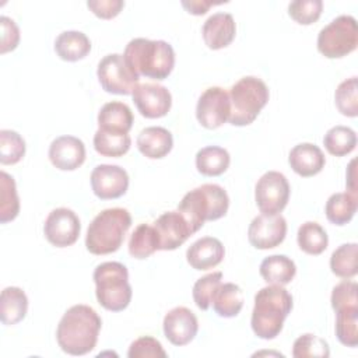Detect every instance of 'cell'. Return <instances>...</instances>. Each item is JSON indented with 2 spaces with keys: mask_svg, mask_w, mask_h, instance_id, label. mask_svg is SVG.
Segmentation results:
<instances>
[{
  "mask_svg": "<svg viewBox=\"0 0 358 358\" xmlns=\"http://www.w3.org/2000/svg\"><path fill=\"white\" fill-rule=\"evenodd\" d=\"M102 320L88 305H74L62 316L56 340L62 351L70 355H85L91 352L98 341Z\"/></svg>",
  "mask_w": 358,
  "mask_h": 358,
  "instance_id": "1",
  "label": "cell"
},
{
  "mask_svg": "<svg viewBox=\"0 0 358 358\" xmlns=\"http://www.w3.org/2000/svg\"><path fill=\"white\" fill-rule=\"evenodd\" d=\"M292 309V295L284 285L268 284L255 295L250 326L253 333L263 340L275 338Z\"/></svg>",
  "mask_w": 358,
  "mask_h": 358,
  "instance_id": "2",
  "label": "cell"
},
{
  "mask_svg": "<svg viewBox=\"0 0 358 358\" xmlns=\"http://www.w3.org/2000/svg\"><path fill=\"white\" fill-rule=\"evenodd\" d=\"M123 57L134 73L152 80H165L175 66L173 48L161 39L134 38L126 45Z\"/></svg>",
  "mask_w": 358,
  "mask_h": 358,
  "instance_id": "3",
  "label": "cell"
},
{
  "mask_svg": "<svg viewBox=\"0 0 358 358\" xmlns=\"http://www.w3.org/2000/svg\"><path fill=\"white\" fill-rule=\"evenodd\" d=\"M229 207V197L224 187L215 183H204L187 192L178 206V211L185 217L193 234L206 221H215L224 217Z\"/></svg>",
  "mask_w": 358,
  "mask_h": 358,
  "instance_id": "4",
  "label": "cell"
},
{
  "mask_svg": "<svg viewBox=\"0 0 358 358\" xmlns=\"http://www.w3.org/2000/svg\"><path fill=\"white\" fill-rule=\"evenodd\" d=\"M131 225V215L126 208L113 207L101 211L88 225L85 248L92 255L116 252Z\"/></svg>",
  "mask_w": 358,
  "mask_h": 358,
  "instance_id": "5",
  "label": "cell"
},
{
  "mask_svg": "<svg viewBox=\"0 0 358 358\" xmlns=\"http://www.w3.org/2000/svg\"><path fill=\"white\" fill-rule=\"evenodd\" d=\"M98 303L110 312L126 309L131 301L129 271L119 262H105L95 267L92 274Z\"/></svg>",
  "mask_w": 358,
  "mask_h": 358,
  "instance_id": "6",
  "label": "cell"
},
{
  "mask_svg": "<svg viewBox=\"0 0 358 358\" xmlns=\"http://www.w3.org/2000/svg\"><path fill=\"white\" fill-rule=\"evenodd\" d=\"M231 115L229 123L234 126H248L255 122L260 110L268 102V87L255 76L238 80L229 90Z\"/></svg>",
  "mask_w": 358,
  "mask_h": 358,
  "instance_id": "7",
  "label": "cell"
},
{
  "mask_svg": "<svg viewBox=\"0 0 358 358\" xmlns=\"http://www.w3.org/2000/svg\"><path fill=\"white\" fill-rule=\"evenodd\" d=\"M358 24L352 15H338L317 35V50L327 59H340L357 49Z\"/></svg>",
  "mask_w": 358,
  "mask_h": 358,
  "instance_id": "8",
  "label": "cell"
},
{
  "mask_svg": "<svg viewBox=\"0 0 358 358\" xmlns=\"http://www.w3.org/2000/svg\"><path fill=\"white\" fill-rule=\"evenodd\" d=\"M101 87L116 95H130L138 85V74L124 60L123 55L110 53L101 59L96 69Z\"/></svg>",
  "mask_w": 358,
  "mask_h": 358,
  "instance_id": "9",
  "label": "cell"
},
{
  "mask_svg": "<svg viewBox=\"0 0 358 358\" xmlns=\"http://www.w3.org/2000/svg\"><path fill=\"white\" fill-rule=\"evenodd\" d=\"M289 183L281 172L268 171L255 187V200L262 214H280L289 200Z\"/></svg>",
  "mask_w": 358,
  "mask_h": 358,
  "instance_id": "10",
  "label": "cell"
},
{
  "mask_svg": "<svg viewBox=\"0 0 358 358\" xmlns=\"http://www.w3.org/2000/svg\"><path fill=\"white\" fill-rule=\"evenodd\" d=\"M81 231L78 215L66 207L49 213L43 224V234L48 242L56 248H67L77 242Z\"/></svg>",
  "mask_w": 358,
  "mask_h": 358,
  "instance_id": "11",
  "label": "cell"
},
{
  "mask_svg": "<svg viewBox=\"0 0 358 358\" xmlns=\"http://www.w3.org/2000/svg\"><path fill=\"white\" fill-rule=\"evenodd\" d=\"M231 102L228 92L221 87L207 88L196 105V117L206 129H217L229 120Z\"/></svg>",
  "mask_w": 358,
  "mask_h": 358,
  "instance_id": "12",
  "label": "cell"
},
{
  "mask_svg": "<svg viewBox=\"0 0 358 358\" xmlns=\"http://www.w3.org/2000/svg\"><path fill=\"white\" fill-rule=\"evenodd\" d=\"M287 235V221L281 214H260L248 228V239L256 249H273L282 243Z\"/></svg>",
  "mask_w": 358,
  "mask_h": 358,
  "instance_id": "13",
  "label": "cell"
},
{
  "mask_svg": "<svg viewBox=\"0 0 358 358\" xmlns=\"http://www.w3.org/2000/svg\"><path fill=\"white\" fill-rule=\"evenodd\" d=\"M131 96L140 115L147 119L162 117L172 106V95L169 90L155 83L138 84L131 92Z\"/></svg>",
  "mask_w": 358,
  "mask_h": 358,
  "instance_id": "14",
  "label": "cell"
},
{
  "mask_svg": "<svg viewBox=\"0 0 358 358\" xmlns=\"http://www.w3.org/2000/svg\"><path fill=\"white\" fill-rule=\"evenodd\" d=\"M91 187L101 200L122 197L129 187V175L119 165L101 164L91 172Z\"/></svg>",
  "mask_w": 358,
  "mask_h": 358,
  "instance_id": "15",
  "label": "cell"
},
{
  "mask_svg": "<svg viewBox=\"0 0 358 358\" xmlns=\"http://www.w3.org/2000/svg\"><path fill=\"white\" fill-rule=\"evenodd\" d=\"M162 327L168 341L173 345L182 347L193 341L199 330V322L189 308L176 306L165 315Z\"/></svg>",
  "mask_w": 358,
  "mask_h": 358,
  "instance_id": "16",
  "label": "cell"
},
{
  "mask_svg": "<svg viewBox=\"0 0 358 358\" xmlns=\"http://www.w3.org/2000/svg\"><path fill=\"white\" fill-rule=\"evenodd\" d=\"M154 228L158 235L159 250H175L193 235L190 225L178 210L161 214L154 222Z\"/></svg>",
  "mask_w": 358,
  "mask_h": 358,
  "instance_id": "17",
  "label": "cell"
},
{
  "mask_svg": "<svg viewBox=\"0 0 358 358\" xmlns=\"http://www.w3.org/2000/svg\"><path fill=\"white\" fill-rule=\"evenodd\" d=\"M49 159L60 171H74L85 161V145L74 136H60L49 145Z\"/></svg>",
  "mask_w": 358,
  "mask_h": 358,
  "instance_id": "18",
  "label": "cell"
},
{
  "mask_svg": "<svg viewBox=\"0 0 358 358\" xmlns=\"http://www.w3.org/2000/svg\"><path fill=\"white\" fill-rule=\"evenodd\" d=\"M236 24L229 13H215L210 15L201 28V35L207 48L218 50L227 48L235 38Z\"/></svg>",
  "mask_w": 358,
  "mask_h": 358,
  "instance_id": "19",
  "label": "cell"
},
{
  "mask_svg": "<svg viewBox=\"0 0 358 358\" xmlns=\"http://www.w3.org/2000/svg\"><path fill=\"white\" fill-rule=\"evenodd\" d=\"M224 256V245L214 236L200 238L186 250V260L194 270L213 268L222 262Z\"/></svg>",
  "mask_w": 358,
  "mask_h": 358,
  "instance_id": "20",
  "label": "cell"
},
{
  "mask_svg": "<svg viewBox=\"0 0 358 358\" xmlns=\"http://www.w3.org/2000/svg\"><path fill=\"white\" fill-rule=\"evenodd\" d=\"M288 162L295 173L302 178L317 175L326 164L323 151L312 143L296 144L288 155Z\"/></svg>",
  "mask_w": 358,
  "mask_h": 358,
  "instance_id": "21",
  "label": "cell"
},
{
  "mask_svg": "<svg viewBox=\"0 0 358 358\" xmlns=\"http://www.w3.org/2000/svg\"><path fill=\"white\" fill-rule=\"evenodd\" d=\"M136 144L144 157L150 159H159L171 152L173 147V137L165 127L150 126L140 131Z\"/></svg>",
  "mask_w": 358,
  "mask_h": 358,
  "instance_id": "22",
  "label": "cell"
},
{
  "mask_svg": "<svg viewBox=\"0 0 358 358\" xmlns=\"http://www.w3.org/2000/svg\"><path fill=\"white\" fill-rule=\"evenodd\" d=\"M134 117L131 109L119 101L105 103L98 112V129L115 133H129Z\"/></svg>",
  "mask_w": 358,
  "mask_h": 358,
  "instance_id": "23",
  "label": "cell"
},
{
  "mask_svg": "<svg viewBox=\"0 0 358 358\" xmlns=\"http://www.w3.org/2000/svg\"><path fill=\"white\" fill-rule=\"evenodd\" d=\"M91 50L90 38L81 31H64L55 41V52L64 62H78Z\"/></svg>",
  "mask_w": 358,
  "mask_h": 358,
  "instance_id": "24",
  "label": "cell"
},
{
  "mask_svg": "<svg viewBox=\"0 0 358 358\" xmlns=\"http://www.w3.org/2000/svg\"><path fill=\"white\" fill-rule=\"evenodd\" d=\"M259 271L267 284L287 285L294 280L296 266L294 260L285 255H271L263 259Z\"/></svg>",
  "mask_w": 358,
  "mask_h": 358,
  "instance_id": "25",
  "label": "cell"
},
{
  "mask_svg": "<svg viewBox=\"0 0 358 358\" xmlns=\"http://www.w3.org/2000/svg\"><path fill=\"white\" fill-rule=\"evenodd\" d=\"M28 310V298L18 287H6L0 295V319L11 326L21 322Z\"/></svg>",
  "mask_w": 358,
  "mask_h": 358,
  "instance_id": "26",
  "label": "cell"
},
{
  "mask_svg": "<svg viewBox=\"0 0 358 358\" xmlns=\"http://www.w3.org/2000/svg\"><path fill=\"white\" fill-rule=\"evenodd\" d=\"M214 312L221 317H235L243 306V292L234 282L220 284L211 298Z\"/></svg>",
  "mask_w": 358,
  "mask_h": 358,
  "instance_id": "27",
  "label": "cell"
},
{
  "mask_svg": "<svg viewBox=\"0 0 358 358\" xmlns=\"http://www.w3.org/2000/svg\"><path fill=\"white\" fill-rule=\"evenodd\" d=\"M231 162L229 152L218 145H207L196 154V168L204 176L222 175Z\"/></svg>",
  "mask_w": 358,
  "mask_h": 358,
  "instance_id": "28",
  "label": "cell"
},
{
  "mask_svg": "<svg viewBox=\"0 0 358 358\" xmlns=\"http://www.w3.org/2000/svg\"><path fill=\"white\" fill-rule=\"evenodd\" d=\"M357 194L350 192L334 193L327 199L324 213L331 224L341 227L352 220L357 211Z\"/></svg>",
  "mask_w": 358,
  "mask_h": 358,
  "instance_id": "29",
  "label": "cell"
},
{
  "mask_svg": "<svg viewBox=\"0 0 358 358\" xmlns=\"http://www.w3.org/2000/svg\"><path fill=\"white\" fill-rule=\"evenodd\" d=\"M296 241L301 250L313 256L323 253L329 245L327 232L315 221H306L298 228Z\"/></svg>",
  "mask_w": 358,
  "mask_h": 358,
  "instance_id": "30",
  "label": "cell"
},
{
  "mask_svg": "<svg viewBox=\"0 0 358 358\" xmlns=\"http://www.w3.org/2000/svg\"><path fill=\"white\" fill-rule=\"evenodd\" d=\"M159 250V241L154 225L140 224L129 239V253L134 259H147Z\"/></svg>",
  "mask_w": 358,
  "mask_h": 358,
  "instance_id": "31",
  "label": "cell"
},
{
  "mask_svg": "<svg viewBox=\"0 0 358 358\" xmlns=\"http://www.w3.org/2000/svg\"><path fill=\"white\" fill-rule=\"evenodd\" d=\"M131 145L129 133H115L98 129L94 134V148L103 157L117 158L124 155Z\"/></svg>",
  "mask_w": 358,
  "mask_h": 358,
  "instance_id": "32",
  "label": "cell"
},
{
  "mask_svg": "<svg viewBox=\"0 0 358 358\" xmlns=\"http://www.w3.org/2000/svg\"><path fill=\"white\" fill-rule=\"evenodd\" d=\"M358 245L355 242L340 245L330 256V268L331 273L340 278L350 280L357 275Z\"/></svg>",
  "mask_w": 358,
  "mask_h": 358,
  "instance_id": "33",
  "label": "cell"
},
{
  "mask_svg": "<svg viewBox=\"0 0 358 358\" xmlns=\"http://www.w3.org/2000/svg\"><path fill=\"white\" fill-rule=\"evenodd\" d=\"M323 144L329 154L334 157H344L355 150L357 133L348 126L337 124L326 131Z\"/></svg>",
  "mask_w": 358,
  "mask_h": 358,
  "instance_id": "34",
  "label": "cell"
},
{
  "mask_svg": "<svg viewBox=\"0 0 358 358\" xmlns=\"http://www.w3.org/2000/svg\"><path fill=\"white\" fill-rule=\"evenodd\" d=\"M20 213V199L15 180L11 175L0 172V222L7 224L17 218Z\"/></svg>",
  "mask_w": 358,
  "mask_h": 358,
  "instance_id": "35",
  "label": "cell"
},
{
  "mask_svg": "<svg viewBox=\"0 0 358 358\" xmlns=\"http://www.w3.org/2000/svg\"><path fill=\"white\" fill-rule=\"evenodd\" d=\"M336 336L345 347L358 345V306L336 312Z\"/></svg>",
  "mask_w": 358,
  "mask_h": 358,
  "instance_id": "36",
  "label": "cell"
},
{
  "mask_svg": "<svg viewBox=\"0 0 358 358\" xmlns=\"http://www.w3.org/2000/svg\"><path fill=\"white\" fill-rule=\"evenodd\" d=\"M334 102L341 115L348 117L358 116V83L355 76L338 84L334 92Z\"/></svg>",
  "mask_w": 358,
  "mask_h": 358,
  "instance_id": "37",
  "label": "cell"
},
{
  "mask_svg": "<svg viewBox=\"0 0 358 358\" xmlns=\"http://www.w3.org/2000/svg\"><path fill=\"white\" fill-rule=\"evenodd\" d=\"M25 155V141L14 130H0V162L14 165Z\"/></svg>",
  "mask_w": 358,
  "mask_h": 358,
  "instance_id": "38",
  "label": "cell"
},
{
  "mask_svg": "<svg viewBox=\"0 0 358 358\" xmlns=\"http://www.w3.org/2000/svg\"><path fill=\"white\" fill-rule=\"evenodd\" d=\"M330 355L329 344L310 333L299 336L292 345V357L295 358H306V357H319L327 358Z\"/></svg>",
  "mask_w": 358,
  "mask_h": 358,
  "instance_id": "39",
  "label": "cell"
},
{
  "mask_svg": "<svg viewBox=\"0 0 358 358\" xmlns=\"http://www.w3.org/2000/svg\"><path fill=\"white\" fill-rule=\"evenodd\" d=\"M222 280V273L221 271H214L210 274H206L204 277L199 278L194 285H193V299L194 303L199 309L207 310L211 305V298L221 284Z\"/></svg>",
  "mask_w": 358,
  "mask_h": 358,
  "instance_id": "40",
  "label": "cell"
},
{
  "mask_svg": "<svg viewBox=\"0 0 358 358\" xmlns=\"http://www.w3.org/2000/svg\"><path fill=\"white\" fill-rule=\"evenodd\" d=\"M322 10V0H295L288 4L289 17L301 25H310L317 21Z\"/></svg>",
  "mask_w": 358,
  "mask_h": 358,
  "instance_id": "41",
  "label": "cell"
},
{
  "mask_svg": "<svg viewBox=\"0 0 358 358\" xmlns=\"http://www.w3.org/2000/svg\"><path fill=\"white\" fill-rule=\"evenodd\" d=\"M358 284L355 281L344 280L337 284L331 291V308L337 312L344 308H354L358 306Z\"/></svg>",
  "mask_w": 358,
  "mask_h": 358,
  "instance_id": "42",
  "label": "cell"
},
{
  "mask_svg": "<svg viewBox=\"0 0 358 358\" xmlns=\"http://www.w3.org/2000/svg\"><path fill=\"white\" fill-rule=\"evenodd\" d=\"M129 358H165L166 352L162 348V344L151 337V336H144L137 340H134L127 351Z\"/></svg>",
  "mask_w": 358,
  "mask_h": 358,
  "instance_id": "43",
  "label": "cell"
},
{
  "mask_svg": "<svg viewBox=\"0 0 358 358\" xmlns=\"http://www.w3.org/2000/svg\"><path fill=\"white\" fill-rule=\"evenodd\" d=\"M0 27H1V46H0V53L4 55L10 50H14L20 42V29L17 24L6 17H0Z\"/></svg>",
  "mask_w": 358,
  "mask_h": 358,
  "instance_id": "44",
  "label": "cell"
},
{
  "mask_svg": "<svg viewBox=\"0 0 358 358\" xmlns=\"http://www.w3.org/2000/svg\"><path fill=\"white\" fill-rule=\"evenodd\" d=\"M88 8L102 20L115 18L122 8L124 7V1L122 0H90L87 1Z\"/></svg>",
  "mask_w": 358,
  "mask_h": 358,
  "instance_id": "45",
  "label": "cell"
},
{
  "mask_svg": "<svg viewBox=\"0 0 358 358\" xmlns=\"http://www.w3.org/2000/svg\"><path fill=\"white\" fill-rule=\"evenodd\" d=\"M214 4H221V3H213V1H204V0H190V1H182V6L187 10V13L193 15H203L207 13V10L214 6Z\"/></svg>",
  "mask_w": 358,
  "mask_h": 358,
  "instance_id": "46",
  "label": "cell"
}]
</instances>
